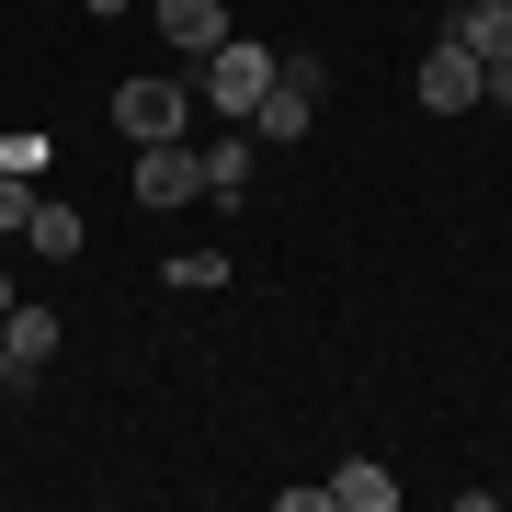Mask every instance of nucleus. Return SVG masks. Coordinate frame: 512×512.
I'll use <instances>...</instances> for the list:
<instances>
[{"mask_svg":"<svg viewBox=\"0 0 512 512\" xmlns=\"http://www.w3.org/2000/svg\"><path fill=\"white\" fill-rule=\"evenodd\" d=\"M183 114H194L183 80H126V92H114V126H126L137 148H148V137H183Z\"/></svg>","mask_w":512,"mask_h":512,"instance_id":"7ed1b4c3","label":"nucleus"},{"mask_svg":"<svg viewBox=\"0 0 512 512\" xmlns=\"http://www.w3.org/2000/svg\"><path fill=\"white\" fill-rule=\"evenodd\" d=\"M456 46L467 57H512V0H467V12H456Z\"/></svg>","mask_w":512,"mask_h":512,"instance_id":"9b49d317","label":"nucleus"},{"mask_svg":"<svg viewBox=\"0 0 512 512\" xmlns=\"http://www.w3.org/2000/svg\"><path fill=\"white\" fill-rule=\"evenodd\" d=\"M23 217H35V183H12V171H0V239H23Z\"/></svg>","mask_w":512,"mask_h":512,"instance_id":"4468645a","label":"nucleus"},{"mask_svg":"<svg viewBox=\"0 0 512 512\" xmlns=\"http://www.w3.org/2000/svg\"><path fill=\"white\" fill-rule=\"evenodd\" d=\"M330 512H399V478H387L376 456H353V467H330Z\"/></svg>","mask_w":512,"mask_h":512,"instance_id":"6e6552de","label":"nucleus"},{"mask_svg":"<svg viewBox=\"0 0 512 512\" xmlns=\"http://www.w3.org/2000/svg\"><path fill=\"white\" fill-rule=\"evenodd\" d=\"M194 194H205L194 137H148V148H137V205H194Z\"/></svg>","mask_w":512,"mask_h":512,"instance_id":"f03ea898","label":"nucleus"},{"mask_svg":"<svg viewBox=\"0 0 512 512\" xmlns=\"http://www.w3.org/2000/svg\"><path fill=\"white\" fill-rule=\"evenodd\" d=\"M137 12H148V0H137Z\"/></svg>","mask_w":512,"mask_h":512,"instance_id":"a211bd4d","label":"nucleus"},{"mask_svg":"<svg viewBox=\"0 0 512 512\" xmlns=\"http://www.w3.org/2000/svg\"><path fill=\"white\" fill-rule=\"evenodd\" d=\"M0 342H12L23 387H35V376L57 365V308H46V296H12V308H0Z\"/></svg>","mask_w":512,"mask_h":512,"instance_id":"39448f33","label":"nucleus"},{"mask_svg":"<svg viewBox=\"0 0 512 512\" xmlns=\"http://www.w3.org/2000/svg\"><path fill=\"white\" fill-rule=\"evenodd\" d=\"M194 92L217 103V114H239V126H251V103L274 92V46H251V35H228V46H217V57H205V69H194Z\"/></svg>","mask_w":512,"mask_h":512,"instance_id":"f257e3e1","label":"nucleus"},{"mask_svg":"<svg viewBox=\"0 0 512 512\" xmlns=\"http://www.w3.org/2000/svg\"><path fill=\"white\" fill-rule=\"evenodd\" d=\"M421 114H478V57H467L456 35L421 57Z\"/></svg>","mask_w":512,"mask_h":512,"instance_id":"423d86ee","label":"nucleus"},{"mask_svg":"<svg viewBox=\"0 0 512 512\" xmlns=\"http://www.w3.org/2000/svg\"><path fill=\"white\" fill-rule=\"evenodd\" d=\"M228 285V251H183L171 262V296H217Z\"/></svg>","mask_w":512,"mask_h":512,"instance_id":"f8f14e48","label":"nucleus"},{"mask_svg":"<svg viewBox=\"0 0 512 512\" xmlns=\"http://www.w3.org/2000/svg\"><path fill=\"white\" fill-rule=\"evenodd\" d=\"M0 171H12V183H35V171H46V137L12 126V137H0Z\"/></svg>","mask_w":512,"mask_h":512,"instance_id":"ddd939ff","label":"nucleus"},{"mask_svg":"<svg viewBox=\"0 0 512 512\" xmlns=\"http://www.w3.org/2000/svg\"><path fill=\"white\" fill-rule=\"evenodd\" d=\"M148 23H160V35L194 57V69H205V57H217V46L239 35V23H228V0H148Z\"/></svg>","mask_w":512,"mask_h":512,"instance_id":"20e7f679","label":"nucleus"},{"mask_svg":"<svg viewBox=\"0 0 512 512\" xmlns=\"http://www.w3.org/2000/svg\"><path fill=\"white\" fill-rule=\"evenodd\" d=\"M308 126H319V92H296V80H274V92L251 103V137H274V148H296Z\"/></svg>","mask_w":512,"mask_h":512,"instance_id":"0eeeda50","label":"nucleus"},{"mask_svg":"<svg viewBox=\"0 0 512 512\" xmlns=\"http://www.w3.org/2000/svg\"><path fill=\"white\" fill-rule=\"evenodd\" d=\"M23 239H35L46 262H69V251H80V239H92V228H80V205H57V194H35V217H23Z\"/></svg>","mask_w":512,"mask_h":512,"instance_id":"9d476101","label":"nucleus"},{"mask_svg":"<svg viewBox=\"0 0 512 512\" xmlns=\"http://www.w3.org/2000/svg\"><path fill=\"white\" fill-rule=\"evenodd\" d=\"M0 308H12V274H0Z\"/></svg>","mask_w":512,"mask_h":512,"instance_id":"f3484780","label":"nucleus"},{"mask_svg":"<svg viewBox=\"0 0 512 512\" xmlns=\"http://www.w3.org/2000/svg\"><path fill=\"white\" fill-rule=\"evenodd\" d=\"M114 12H137V0H92V23H114Z\"/></svg>","mask_w":512,"mask_h":512,"instance_id":"dca6fc26","label":"nucleus"},{"mask_svg":"<svg viewBox=\"0 0 512 512\" xmlns=\"http://www.w3.org/2000/svg\"><path fill=\"white\" fill-rule=\"evenodd\" d=\"M251 148H262L251 126H228L217 148H194V160H205V194H251Z\"/></svg>","mask_w":512,"mask_h":512,"instance_id":"1a4fd4ad","label":"nucleus"},{"mask_svg":"<svg viewBox=\"0 0 512 512\" xmlns=\"http://www.w3.org/2000/svg\"><path fill=\"white\" fill-rule=\"evenodd\" d=\"M12 387H23V365H12V342H0V399H12Z\"/></svg>","mask_w":512,"mask_h":512,"instance_id":"2eb2a0df","label":"nucleus"}]
</instances>
